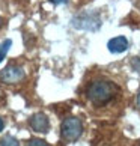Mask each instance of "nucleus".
Returning a JSON list of instances; mask_svg holds the SVG:
<instances>
[{"instance_id": "nucleus-1", "label": "nucleus", "mask_w": 140, "mask_h": 146, "mask_svg": "<svg viewBox=\"0 0 140 146\" xmlns=\"http://www.w3.org/2000/svg\"><path fill=\"white\" fill-rule=\"evenodd\" d=\"M117 92V88L111 82H104V80H98L94 82L88 89V96L94 104H107L109 101L115 98Z\"/></svg>"}, {"instance_id": "nucleus-2", "label": "nucleus", "mask_w": 140, "mask_h": 146, "mask_svg": "<svg viewBox=\"0 0 140 146\" xmlns=\"http://www.w3.org/2000/svg\"><path fill=\"white\" fill-rule=\"evenodd\" d=\"M62 139L65 142H75L83 133V123L78 117H66L60 127Z\"/></svg>"}, {"instance_id": "nucleus-3", "label": "nucleus", "mask_w": 140, "mask_h": 146, "mask_svg": "<svg viewBox=\"0 0 140 146\" xmlns=\"http://www.w3.org/2000/svg\"><path fill=\"white\" fill-rule=\"evenodd\" d=\"M72 26L75 29H82V30H98L101 26V18L98 14L83 12L72 18Z\"/></svg>"}, {"instance_id": "nucleus-4", "label": "nucleus", "mask_w": 140, "mask_h": 146, "mask_svg": "<svg viewBox=\"0 0 140 146\" xmlns=\"http://www.w3.org/2000/svg\"><path fill=\"white\" fill-rule=\"evenodd\" d=\"M24 78V71L23 68L17 66V65H9L5 69L0 71V82L6 84H15Z\"/></svg>"}, {"instance_id": "nucleus-5", "label": "nucleus", "mask_w": 140, "mask_h": 146, "mask_svg": "<svg viewBox=\"0 0 140 146\" xmlns=\"http://www.w3.org/2000/svg\"><path fill=\"white\" fill-rule=\"evenodd\" d=\"M29 123H30V128L33 129L35 133L45 134V133H48V129H50V121H48V117L44 113H35V115L30 117Z\"/></svg>"}, {"instance_id": "nucleus-6", "label": "nucleus", "mask_w": 140, "mask_h": 146, "mask_svg": "<svg viewBox=\"0 0 140 146\" xmlns=\"http://www.w3.org/2000/svg\"><path fill=\"white\" fill-rule=\"evenodd\" d=\"M107 48L111 53H123L128 48V39L125 36H116V38H113V39L109 41Z\"/></svg>"}, {"instance_id": "nucleus-7", "label": "nucleus", "mask_w": 140, "mask_h": 146, "mask_svg": "<svg viewBox=\"0 0 140 146\" xmlns=\"http://www.w3.org/2000/svg\"><path fill=\"white\" fill-rule=\"evenodd\" d=\"M11 45H12V41L11 39H5L2 44H0V62L5 59V56H6V53L11 48Z\"/></svg>"}, {"instance_id": "nucleus-8", "label": "nucleus", "mask_w": 140, "mask_h": 146, "mask_svg": "<svg viewBox=\"0 0 140 146\" xmlns=\"http://www.w3.org/2000/svg\"><path fill=\"white\" fill-rule=\"evenodd\" d=\"M0 146H20L18 140L12 136H6L3 139H0Z\"/></svg>"}, {"instance_id": "nucleus-9", "label": "nucleus", "mask_w": 140, "mask_h": 146, "mask_svg": "<svg viewBox=\"0 0 140 146\" xmlns=\"http://www.w3.org/2000/svg\"><path fill=\"white\" fill-rule=\"evenodd\" d=\"M26 146H50V145L42 139H30L29 142L26 143Z\"/></svg>"}, {"instance_id": "nucleus-10", "label": "nucleus", "mask_w": 140, "mask_h": 146, "mask_svg": "<svg viewBox=\"0 0 140 146\" xmlns=\"http://www.w3.org/2000/svg\"><path fill=\"white\" fill-rule=\"evenodd\" d=\"M51 3H56V5H62V3H66L68 0H50Z\"/></svg>"}, {"instance_id": "nucleus-11", "label": "nucleus", "mask_w": 140, "mask_h": 146, "mask_svg": "<svg viewBox=\"0 0 140 146\" xmlns=\"http://www.w3.org/2000/svg\"><path fill=\"white\" fill-rule=\"evenodd\" d=\"M3 128H5V122H3V119L0 117V131H3Z\"/></svg>"}, {"instance_id": "nucleus-12", "label": "nucleus", "mask_w": 140, "mask_h": 146, "mask_svg": "<svg viewBox=\"0 0 140 146\" xmlns=\"http://www.w3.org/2000/svg\"><path fill=\"white\" fill-rule=\"evenodd\" d=\"M137 106L140 107V94H139V96H137Z\"/></svg>"}]
</instances>
